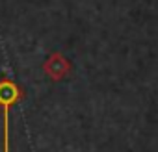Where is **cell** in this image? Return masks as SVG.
Here are the masks:
<instances>
[{"instance_id": "6da1fadb", "label": "cell", "mask_w": 158, "mask_h": 152, "mask_svg": "<svg viewBox=\"0 0 158 152\" xmlns=\"http://www.w3.org/2000/svg\"><path fill=\"white\" fill-rule=\"evenodd\" d=\"M23 97L21 87L13 80H0V108L4 115V152H10V110Z\"/></svg>"}, {"instance_id": "7a4b0ae2", "label": "cell", "mask_w": 158, "mask_h": 152, "mask_svg": "<svg viewBox=\"0 0 158 152\" xmlns=\"http://www.w3.org/2000/svg\"><path fill=\"white\" fill-rule=\"evenodd\" d=\"M43 70H45V74L48 76L52 82H60L61 78H65V76L69 74V70H71V61H69L63 54L54 52V54H50V56L47 58V61L43 63Z\"/></svg>"}]
</instances>
